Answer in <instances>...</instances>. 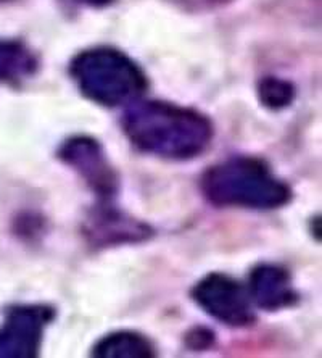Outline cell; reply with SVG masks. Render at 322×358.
Here are the masks:
<instances>
[{
	"label": "cell",
	"instance_id": "obj_1",
	"mask_svg": "<svg viewBox=\"0 0 322 358\" xmlns=\"http://www.w3.org/2000/svg\"><path fill=\"white\" fill-rule=\"evenodd\" d=\"M124 112L123 129L142 154L166 160H192L213 141V124L197 110L161 100H134Z\"/></svg>",
	"mask_w": 322,
	"mask_h": 358
},
{
	"label": "cell",
	"instance_id": "obj_2",
	"mask_svg": "<svg viewBox=\"0 0 322 358\" xmlns=\"http://www.w3.org/2000/svg\"><path fill=\"white\" fill-rule=\"evenodd\" d=\"M205 199L214 207L276 210L292 200V189L258 157H232L210 166L200 179Z\"/></svg>",
	"mask_w": 322,
	"mask_h": 358
},
{
	"label": "cell",
	"instance_id": "obj_3",
	"mask_svg": "<svg viewBox=\"0 0 322 358\" xmlns=\"http://www.w3.org/2000/svg\"><path fill=\"white\" fill-rule=\"evenodd\" d=\"M70 73L82 96L102 107L133 103L149 87L140 66L112 47H94L78 54Z\"/></svg>",
	"mask_w": 322,
	"mask_h": 358
},
{
	"label": "cell",
	"instance_id": "obj_4",
	"mask_svg": "<svg viewBox=\"0 0 322 358\" xmlns=\"http://www.w3.org/2000/svg\"><path fill=\"white\" fill-rule=\"evenodd\" d=\"M190 296L211 318L232 328H245L256 320L247 287L224 273H210L200 279Z\"/></svg>",
	"mask_w": 322,
	"mask_h": 358
},
{
	"label": "cell",
	"instance_id": "obj_5",
	"mask_svg": "<svg viewBox=\"0 0 322 358\" xmlns=\"http://www.w3.org/2000/svg\"><path fill=\"white\" fill-rule=\"evenodd\" d=\"M58 159L87 184L100 202H113L119 191V176L97 139L73 136L60 145Z\"/></svg>",
	"mask_w": 322,
	"mask_h": 358
},
{
	"label": "cell",
	"instance_id": "obj_6",
	"mask_svg": "<svg viewBox=\"0 0 322 358\" xmlns=\"http://www.w3.org/2000/svg\"><path fill=\"white\" fill-rule=\"evenodd\" d=\"M54 310L45 305H17L0 326V358H33L39 355L47 324Z\"/></svg>",
	"mask_w": 322,
	"mask_h": 358
},
{
	"label": "cell",
	"instance_id": "obj_7",
	"mask_svg": "<svg viewBox=\"0 0 322 358\" xmlns=\"http://www.w3.org/2000/svg\"><path fill=\"white\" fill-rule=\"evenodd\" d=\"M84 236L94 247H112L149 239L152 228L113 207L112 202H100L84 221Z\"/></svg>",
	"mask_w": 322,
	"mask_h": 358
},
{
	"label": "cell",
	"instance_id": "obj_8",
	"mask_svg": "<svg viewBox=\"0 0 322 358\" xmlns=\"http://www.w3.org/2000/svg\"><path fill=\"white\" fill-rule=\"evenodd\" d=\"M247 291L251 303L265 312H279L298 300L290 273L272 263H260L253 268Z\"/></svg>",
	"mask_w": 322,
	"mask_h": 358
},
{
	"label": "cell",
	"instance_id": "obj_9",
	"mask_svg": "<svg viewBox=\"0 0 322 358\" xmlns=\"http://www.w3.org/2000/svg\"><path fill=\"white\" fill-rule=\"evenodd\" d=\"M38 57L20 41L0 39V84H20L38 71Z\"/></svg>",
	"mask_w": 322,
	"mask_h": 358
},
{
	"label": "cell",
	"instance_id": "obj_10",
	"mask_svg": "<svg viewBox=\"0 0 322 358\" xmlns=\"http://www.w3.org/2000/svg\"><path fill=\"white\" fill-rule=\"evenodd\" d=\"M92 354L98 358H150L155 357V347L134 331H116L100 339Z\"/></svg>",
	"mask_w": 322,
	"mask_h": 358
},
{
	"label": "cell",
	"instance_id": "obj_11",
	"mask_svg": "<svg viewBox=\"0 0 322 358\" xmlns=\"http://www.w3.org/2000/svg\"><path fill=\"white\" fill-rule=\"evenodd\" d=\"M258 96L266 108L282 110L292 105L295 99L293 84L276 76L263 78L258 84Z\"/></svg>",
	"mask_w": 322,
	"mask_h": 358
},
{
	"label": "cell",
	"instance_id": "obj_12",
	"mask_svg": "<svg viewBox=\"0 0 322 358\" xmlns=\"http://www.w3.org/2000/svg\"><path fill=\"white\" fill-rule=\"evenodd\" d=\"M214 336L207 329H195L192 334L189 336V342L192 344L195 349H205L208 347L211 342H213Z\"/></svg>",
	"mask_w": 322,
	"mask_h": 358
},
{
	"label": "cell",
	"instance_id": "obj_13",
	"mask_svg": "<svg viewBox=\"0 0 322 358\" xmlns=\"http://www.w3.org/2000/svg\"><path fill=\"white\" fill-rule=\"evenodd\" d=\"M73 3L86 5V7H94V8H102L107 7V5H112L115 0H70Z\"/></svg>",
	"mask_w": 322,
	"mask_h": 358
},
{
	"label": "cell",
	"instance_id": "obj_14",
	"mask_svg": "<svg viewBox=\"0 0 322 358\" xmlns=\"http://www.w3.org/2000/svg\"><path fill=\"white\" fill-rule=\"evenodd\" d=\"M2 2H8V0H0V3H2Z\"/></svg>",
	"mask_w": 322,
	"mask_h": 358
}]
</instances>
